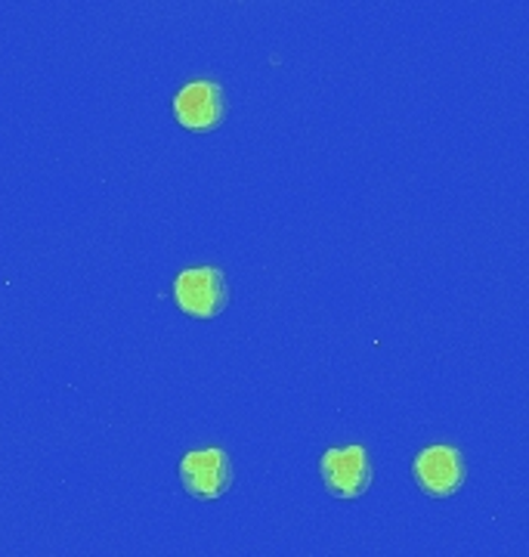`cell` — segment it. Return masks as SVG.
<instances>
[{
	"label": "cell",
	"instance_id": "1",
	"mask_svg": "<svg viewBox=\"0 0 529 557\" xmlns=\"http://www.w3.org/2000/svg\"><path fill=\"white\" fill-rule=\"evenodd\" d=\"M176 307L193 319H217L230 307V282L217 267H189L174 282Z\"/></svg>",
	"mask_w": 529,
	"mask_h": 557
},
{
	"label": "cell",
	"instance_id": "2",
	"mask_svg": "<svg viewBox=\"0 0 529 557\" xmlns=\"http://www.w3.org/2000/svg\"><path fill=\"white\" fill-rule=\"evenodd\" d=\"M233 458L220 446L193 449L180 461V483L198 502H217L233 490Z\"/></svg>",
	"mask_w": 529,
	"mask_h": 557
},
{
	"label": "cell",
	"instance_id": "3",
	"mask_svg": "<svg viewBox=\"0 0 529 557\" xmlns=\"http://www.w3.org/2000/svg\"><path fill=\"white\" fill-rule=\"evenodd\" d=\"M319 474L334 498H359L372 486L374 465L366 446H332L319 458Z\"/></svg>",
	"mask_w": 529,
	"mask_h": 557
},
{
	"label": "cell",
	"instance_id": "5",
	"mask_svg": "<svg viewBox=\"0 0 529 557\" xmlns=\"http://www.w3.org/2000/svg\"><path fill=\"white\" fill-rule=\"evenodd\" d=\"M174 115L180 127L193 134H211L230 115V102L223 87L214 81H189L174 97Z\"/></svg>",
	"mask_w": 529,
	"mask_h": 557
},
{
	"label": "cell",
	"instance_id": "4",
	"mask_svg": "<svg viewBox=\"0 0 529 557\" xmlns=\"http://www.w3.org/2000/svg\"><path fill=\"white\" fill-rule=\"evenodd\" d=\"M411 478L431 498H452L468 480L465 456L450 443H433L411 461Z\"/></svg>",
	"mask_w": 529,
	"mask_h": 557
}]
</instances>
